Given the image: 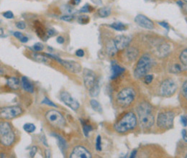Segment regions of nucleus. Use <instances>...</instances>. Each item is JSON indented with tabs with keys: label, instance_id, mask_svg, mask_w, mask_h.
<instances>
[{
	"label": "nucleus",
	"instance_id": "nucleus-22",
	"mask_svg": "<svg viewBox=\"0 0 187 158\" xmlns=\"http://www.w3.org/2000/svg\"><path fill=\"white\" fill-rule=\"evenodd\" d=\"M81 123L82 124V128H83V134L86 136H89V132H91L93 130V127L91 126V125L89 124L87 122H85V120H83V119H80Z\"/></svg>",
	"mask_w": 187,
	"mask_h": 158
},
{
	"label": "nucleus",
	"instance_id": "nucleus-23",
	"mask_svg": "<svg viewBox=\"0 0 187 158\" xmlns=\"http://www.w3.org/2000/svg\"><path fill=\"white\" fill-rule=\"evenodd\" d=\"M170 50H171V48L168 44H163L158 48V52L161 56H165L166 55H168Z\"/></svg>",
	"mask_w": 187,
	"mask_h": 158
},
{
	"label": "nucleus",
	"instance_id": "nucleus-26",
	"mask_svg": "<svg viewBox=\"0 0 187 158\" xmlns=\"http://www.w3.org/2000/svg\"><path fill=\"white\" fill-rule=\"evenodd\" d=\"M98 13L101 17H107L111 14V9L110 7H102L99 9Z\"/></svg>",
	"mask_w": 187,
	"mask_h": 158
},
{
	"label": "nucleus",
	"instance_id": "nucleus-29",
	"mask_svg": "<svg viewBox=\"0 0 187 158\" xmlns=\"http://www.w3.org/2000/svg\"><path fill=\"white\" fill-rule=\"evenodd\" d=\"M35 129H36V127L32 123H26L23 126V129L28 133H32L35 132Z\"/></svg>",
	"mask_w": 187,
	"mask_h": 158
},
{
	"label": "nucleus",
	"instance_id": "nucleus-40",
	"mask_svg": "<svg viewBox=\"0 0 187 158\" xmlns=\"http://www.w3.org/2000/svg\"><path fill=\"white\" fill-rule=\"evenodd\" d=\"M172 70H174V73H178V72H180V71H181L182 68H181V66L179 65V64H176V65H174Z\"/></svg>",
	"mask_w": 187,
	"mask_h": 158
},
{
	"label": "nucleus",
	"instance_id": "nucleus-7",
	"mask_svg": "<svg viewBox=\"0 0 187 158\" xmlns=\"http://www.w3.org/2000/svg\"><path fill=\"white\" fill-rule=\"evenodd\" d=\"M45 118L50 125L56 127H63L66 124V120L63 115L56 110H50L45 114Z\"/></svg>",
	"mask_w": 187,
	"mask_h": 158
},
{
	"label": "nucleus",
	"instance_id": "nucleus-19",
	"mask_svg": "<svg viewBox=\"0 0 187 158\" xmlns=\"http://www.w3.org/2000/svg\"><path fill=\"white\" fill-rule=\"evenodd\" d=\"M21 84H22V86L24 89V90L26 91L27 92L32 93L34 91L33 85L28 80V78L27 77H22V78H21Z\"/></svg>",
	"mask_w": 187,
	"mask_h": 158
},
{
	"label": "nucleus",
	"instance_id": "nucleus-32",
	"mask_svg": "<svg viewBox=\"0 0 187 158\" xmlns=\"http://www.w3.org/2000/svg\"><path fill=\"white\" fill-rule=\"evenodd\" d=\"M41 104H46V105H48V106H52V107L58 108L57 105L55 104L53 102H51V101H50L48 98H47V97L44 98V99L42 101Z\"/></svg>",
	"mask_w": 187,
	"mask_h": 158
},
{
	"label": "nucleus",
	"instance_id": "nucleus-39",
	"mask_svg": "<svg viewBox=\"0 0 187 158\" xmlns=\"http://www.w3.org/2000/svg\"><path fill=\"white\" fill-rule=\"evenodd\" d=\"M16 27L18 28V29L24 30V29H25V28H26V25H25V23L24 22H22V21H20V22H17Z\"/></svg>",
	"mask_w": 187,
	"mask_h": 158
},
{
	"label": "nucleus",
	"instance_id": "nucleus-49",
	"mask_svg": "<svg viewBox=\"0 0 187 158\" xmlns=\"http://www.w3.org/2000/svg\"><path fill=\"white\" fill-rule=\"evenodd\" d=\"M136 154H137V150H133V152L131 153V155H130V157L131 158H133V157H135L136 156Z\"/></svg>",
	"mask_w": 187,
	"mask_h": 158
},
{
	"label": "nucleus",
	"instance_id": "nucleus-25",
	"mask_svg": "<svg viewBox=\"0 0 187 158\" xmlns=\"http://www.w3.org/2000/svg\"><path fill=\"white\" fill-rule=\"evenodd\" d=\"M90 105L92 109L95 112H99V113H102V107L101 104L97 100H95V99H91L90 101Z\"/></svg>",
	"mask_w": 187,
	"mask_h": 158
},
{
	"label": "nucleus",
	"instance_id": "nucleus-15",
	"mask_svg": "<svg viewBox=\"0 0 187 158\" xmlns=\"http://www.w3.org/2000/svg\"><path fill=\"white\" fill-rule=\"evenodd\" d=\"M15 134L12 130L4 134H2L1 135V138H0L1 144L5 147L11 146L15 142Z\"/></svg>",
	"mask_w": 187,
	"mask_h": 158
},
{
	"label": "nucleus",
	"instance_id": "nucleus-30",
	"mask_svg": "<svg viewBox=\"0 0 187 158\" xmlns=\"http://www.w3.org/2000/svg\"><path fill=\"white\" fill-rule=\"evenodd\" d=\"M14 36L17 38L18 40H20V42H23V43H25V42H27L28 41V38H27L26 36H24V35L20 32H14Z\"/></svg>",
	"mask_w": 187,
	"mask_h": 158
},
{
	"label": "nucleus",
	"instance_id": "nucleus-50",
	"mask_svg": "<svg viewBox=\"0 0 187 158\" xmlns=\"http://www.w3.org/2000/svg\"><path fill=\"white\" fill-rule=\"evenodd\" d=\"M72 1H73V4H74V5H79V3L81 2V0H72Z\"/></svg>",
	"mask_w": 187,
	"mask_h": 158
},
{
	"label": "nucleus",
	"instance_id": "nucleus-6",
	"mask_svg": "<svg viewBox=\"0 0 187 158\" xmlns=\"http://www.w3.org/2000/svg\"><path fill=\"white\" fill-rule=\"evenodd\" d=\"M177 90V84L171 78L163 81L159 87V93L163 97H171Z\"/></svg>",
	"mask_w": 187,
	"mask_h": 158
},
{
	"label": "nucleus",
	"instance_id": "nucleus-24",
	"mask_svg": "<svg viewBox=\"0 0 187 158\" xmlns=\"http://www.w3.org/2000/svg\"><path fill=\"white\" fill-rule=\"evenodd\" d=\"M126 55L128 59L134 60L138 55V51L135 48H129L126 51Z\"/></svg>",
	"mask_w": 187,
	"mask_h": 158
},
{
	"label": "nucleus",
	"instance_id": "nucleus-10",
	"mask_svg": "<svg viewBox=\"0 0 187 158\" xmlns=\"http://www.w3.org/2000/svg\"><path fill=\"white\" fill-rule=\"evenodd\" d=\"M83 74L84 85L89 91L99 83L98 81L97 80V78H96V74L93 71L89 69L83 70Z\"/></svg>",
	"mask_w": 187,
	"mask_h": 158
},
{
	"label": "nucleus",
	"instance_id": "nucleus-33",
	"mask_svg": "<svg viewBox=\"0 0 187 158\" xmlns=\"http://www.w3.org/2000/svg\"><path fill=\"white\" fill-rule=\"evenodd\" d=\"M92 10H93V8H92L90 5L86 4V5H85L83 7L81 8L79 12H81V13H85V12H91Z\"/></svg>",
	"mask_w": 187,
	"mask_h": 158
},
{
	"label": "nucleus",
	"instance_id": "nucleus-44",
	"mask_svg": "<svg viewBox=\"0 0 187 158\" xmlns=\"http://www.w3.org/2000/svg\"><path fill=\"white\" fill-rule=\"evenodd\" d=\"M76 55L78 57H83L84 55V51L81 49H79L78 50H76Z\"/></svg>",
	"mask_w": 187,
	"mask_h": 158
},
{
	"label": "nucleus",
	"instance_id": "nucleus-48",
	"mask_svg": "<svg viewBox=\"0 0 187 158\" xmlns=\"http://www.w3.org/2000/svg\"><path fill=\"white\" fill-rule=\"evenodd\" d=\"M93 3H94L95 5H102V0H91Z\"/></svg>",
	"mask_w": 187,
	"mask_h": 158
},
{
	"label": "nucleus",
	"instance_id": "nucleus-34",
	"mask_svg": "<svg viewBox=\"0 0 187 158\" xmlns=\"http://www.w3.org/2000/svg\"><path fill=\"white\" fill-rule=\"evenodd\" d=\"M96 149L97 151L102 150V139L100 135H98L96 139Z\"/></svg>",
	"mask_w": 187,
	"mask_h": 158
},
{
	"label": "nucleus",
	"instance_id": "nucleus-47",
	"mask_svg": "<svg viewBox=\"0 0 187 158\" xmlns=\"http://www.w3.org/2000/svg\"><path fill=\"white\" fill-rule=\"evenodd\" d=\"M41 140H42V142L44 144V145H45V146H46V147L48 146V143H47V141H46V139H45V136H43V135H42V137H41Z\"/></svg>",
	"mask_w": 187,
	"mask_h": 158
},
{
	"label": "nucleus",
	"instance_id": "nucleus-20",
	"mask_svg": "<svg viewBox=\"0 0 187 158\" xmlns=\"http://www.w3.org/2000/svg\"><path fill=\"white\" fill-rule=\"evenodd\" d=\"M112 74L111 79L113 80V79L118 78L121 74L124 72V68H122L121 66L117 65V64H114L112 67Z\"/></svg>",
	"mask_w": 187,
	"mask_h": 158
},
{
	"label": "nucleus",
	"instance_id": "nucleus-12",
	"mask_svg": "<svg viewBox=\"0 0 187 158\" xmlns=\"http://www.w3.org/2000/svg\"><path fill=\"white\" fill-rule=\"evenodd\" d=\"M113 41L117 50H122L128 46L131 41V38L127 35H120L116 36Z\"/></svg>",
	"mask_w": 187,
	"mask_h": 158
},
{
	"label": "nucleus",
	"instance_id": "nucleus-28",
	"mask_svg": "<svg viewBox=\"0 0 187 158\" xmlns=\"http://www.w3.org/2000/svg\"><path fill=\"white\" fill-rule=\"evenodd\" d=\"M179 60L181 64L184 65H187V48H185L179 55Z\"/></svg>",
	"mask_w": 187,
	"mask_h": 158
},
{
	"label": "nucleus",
	"instance_id": "nucleus-16",
	"mask_svg": "<svg viewBox=\"0 0 187 158\" xmlns=\"http://www.w3.org/2000/svg\"><path fill=\"white\" fill-rule=\"evenodd\" d=\"M45 54L42 55V54L37 53V52H33L31 54V58L33 59L34 61H36L38 63H45L48 64L51 62V60L48 56H45Z\"/></svg>",
	"mask_w": 187,
	"mask_h": 158
},
{
	"label": "nucleus",
	"instance_id": "nucleus-18",
	"mask_svg": "<svg viewBox=\"0 0 187 158\" xmlns=\"http://www.w3.org/2000/svg\"><path fill=\"white\" fill-rule=\"evenodd\" d=\"M180 101L184 106H187V81L183 83L180 92Z\"/></svg>",
	"mask_w": 187,
	"mask_h": 158
},
{
	"label": "nucleus",
	"instance_id": "nucleus-5",
	"mask_svg": "<svg viewBox=\"0 0 187 158\" xmlns=\"http://www.w3.org/2000/svg\"><path fill=\"white\" fill-rule=\"evenodd\" d=\"M152 59L149 55H143L137 61L134 71L135 78H142L147 75L152 66Z\"/></svg>",
	"mask_w": 187,
	"mask_h": 158
},
{
	"label": "nucleus",
	"instance_id": "nucleus-3",
	"mask_svg": "<svg viewBox=\"0 0 187 158\" xmlns=\"http://www.w3.org/2000/svg\"><path fill=\"white\" fill-rule=\"evenodd\" d=\"M136 98V91L133 87L127 86L122 89L115 97L116 104L121 108H127L134 102Z\"/></svg>",
	"mask_w": 187,
	"mask_h": 158
},
{
	"label": "nucleus",
	"instance_id": "nucleus-41",
	"mask_svg": "<svg viewBox=\"0 0 187 158\" xmlns=\"http://www.w3.org/2000/svg\"><path fill=\"white\" fill-rule=\"evenodd\" d=\"M36 152H37V147H32V148H31V149H30V157H33L34 156H35V154H36Z\"/></svg>",
	"mask_w": 187,
	"mask_h": 158
},
{
	"label": "nucleus",
	"instance_id": "nucleus-9",
	"mask_svg": "<svg viewBox=\"0 0 187 158\" xmlns=\"http://www.w3.org/2000/svg\"><path fill=\"white\" fill-rule=\"evenodd\" d=\"M22 109L19 106H9L1 109V117L5 119H12L22 114Z\"/></svg>",
	"mask_w": 187,
	"mask_h": 158
},
{
	"label": "nucleus",
	"instance_id": "nucleus-27",
	"mask_svg": "<svg viewBox=\"0 0 187 158\" xmlns=\"http://www.w3.org/2000/svg\"><path fill=\"white\" fill-rule=\"evenodd\" d=\"M110 28L117 31H123L126 30V25L122 22H114L110 25Z\"/></svg>",
	"mask_w": 187,
	"mask_h": 158
},
{
	"label": "nucleus",
	"instance_id": "nucleus-46",
	"mask_svg": "<svg viewBox=\"0 0 187 158\" xmlns=\"http://www.w3.org/2000/svg\"><path fill=\"white\" fill-rule=\"evenodd\" d=\"M182 137L186 142H187V132L185 129L182 130Z\"/></svg>",
	"mask_w": 187,
	"mask_h": 158
},
{
	"label": "nucleus",
	"instance_id": "nucleus-38",
	"mask_svg": "<svg viewBox=\"0 0 187 158\" xmlns=\"http://www.w3.org/2000/svg\"><path fill=\"white\" fill-rule=\"evenodd\" d=\"M61 19L64 21H66V22H71V21L74 19V17L73 15H66V16L61 17Z\"/></svg>",
	"mask_w": 187,
	"mask_h": 158
},
{
	"label": "nucleus",
	"instance_id": "nucleus-52",
	"mask_svg": "<svg viewBox=\"0 0 187 158\" xmlns=\"http://www.w3.org/2000/svg\"><path fill=\"white\" fill-rule=\"evenodd\" d=\"M183 1H184V2H186V3H187V0H183Z\"/></svg>",
	"mask_w": 187,
	"mask_h": 158
},
{
	"label": "nucleus",
	"instance_id": "nucleus-43",
	"mask_svg": "<svg viewBox=\"0 0 187 158\" xmlns=\"http://www.w3.org/2000/svg\"><path fill=\"white\" fill-rule=\"evenodd\" d=\"M181 122L184 126H187V118L185 116H181Z\"/></svg>",
	"mask_w": 187,
	"mask_h": 158
},
{
	"label": "nucleus",
	"instance_id": "nucleus-35",
	"mask_svg": "<svg viewBox=\"0 0 187 158\" xmlns=\"http://www.w3.org/2000/svg\"><path fill=\"white\" fill-rule=\"evenodd\" d=\"M43 45L40 42H37L35 45H33V50L36 52H38V51H42L43 50Z\"/></svg>",
	"mask_w": 187,
	"mask_h": 158
},
{
	"label": "nucleus",
	"instance_id": "nucleus-2",
	"mask_svg": "<svg viewBox=\"0 0 187 158\" xmlns=\"http://www.w3.org/2000/svg\"><path fill=\"white\" fill-rule=\"evenodd\" d=\"M137 124V119L133 112H130L124 115L114 125V129L117 133L124 134L135 129Z\"/></svg>",
	"mask_w": 187,
	"mask_h": 158
},
{
	"label": "nucleus",
	"instance_id": "nucleus-45",
	"mask_svg": "<svg viewBox=\"0 0 187 158\" xmlns=\"http://www.w3.org/2000/svg\"><path fill=\"white\" fill-rule=\"evenodd\" d=\"M56 41H57L58 43L63 44V43H64L65 39L62 36H59L57 38V39H56Z\"/></svg>",
	"mask_w": 187,
	"mask_h": 158
},
{
	"label": "nucleus",
	"instance_id": "nucleus-17",
	"mask_svg": "<svg viewBox=\"0 0 187 158\" xmlns=\"http://www.w3.org/2000/svg\"><path fill=\"white\" fill-rule=\"evenodd\" d=\"M50 136H53V137H55L57 139L58 145H59V148H60V150L61 151L62 154L64 155L65 151L66 150V148H67V144H66V140H65L62 136H61L60 135L55 133V132H52V133L50 134Z\"/></svg>",
	"mask_w": 187,
	"mask_h": 158
},
{
	"label": "nucleus",
	"instance_id": "nucleus-13",
	"mask_svg": "<svg viewBox=\"0 0 187 158\" xmlns=\"http://www.w3.org/2000/svg\"><path fill=\"white\" fill-rule=\"evenodd\" d=\"M135 22L141 28L148 30H153L154 28V24L149 18L143 15H137L135 18Z\"/></svg>",
	"mask_w": 187,
	"mask_h": 158
},
{
	"label": "nucleus",
	"instance_id": "nucleus-36",
	"mask_svg": "<svg viewBox=\"0 0 187 158\" xmlns=\"http://www.w3.org/2000/svg\"><path fill=\"white\" fill-rule=\"evenodd\" d=\"M153 80V75H146L144 77V81L146 84H150Z\"/></svg>",
	"mask_w": 187,
	"mask_h": 158
},
{
	"label": "nucleus",
	"instance_id": "nucleus-8",
	"mask_svg": "<svg viewBox=\"0 0 187 158\" xmlns=\"http://www.w3.org/2000/svg\"><path fill=\"white\" fill-rule=\"evenodd\" d=\"M47 56H48L49 58H52L54 60H56L59 63H60L61 65H63L66 70L69 71L70 72L72 73H79L81 71V66L80 64L77 62H75L73 61H66V60H62L60 58H59L58 56L49 53H45Z\"/></svg>",
	"mask_w": 187,
	"mask_h": 158
},
{
	"label": "nucleus",
	"instance_id": "nucleus-42",
	"mask_svg": "<svg viewBox=\"0 0 187 158\" xmlns=\"http://www.w3.org/2000/svg\"><path fill=\"white\" fill-rule=\"evenodd\" d=\"M158 24H159L161 26H162L163 28H165L166 30H168V31L169 30L170 26H169V25H168V23H167L166 22H158Z\"/></svg>",
	"mask_w": 187,
	"mask_h": 158
},
{
	"label": "nucleus",
	"instance_id": "nucleus-21",
	"mask_svg": "<svg viewBox=\"0 0 187 158\" xmlns=\"http://www.w3.org/2000/svg\"><path fill=\"white\" fill-rule=\"evenodd\" d=\"M7 85L10 89L17 90L20 87V81L16 77H11L7 80Z\"/></svg>",
	"mask_w": 187,
	"mask_h": 158
},
{
	"label": "nucleus",
	"instance_id": "nucleus-31",
	"mask_svg": "<svg viewBox=\"0 0 187 158\" xmlns=\"http://www.w3.org/2000/svg\"><path fill=\"white\" fill-rule=\"evenodd\" d=\"M89 17L87 16V15H81V16L79 17L78 18V22H79L81 25H86V24H88L89 22Z\"/></svg>",
	"mask_w": 187,
	"mask_h": 158
},
{
	"label": "nucleus",
	"instance_id": "nucleus-37",
	"mask_svg": "<svg viewBox=\"0 0 187 158\" xmlns=\"http://www.w3.org/2000/svg\"><path fill=\"white\" fill-rule=\"evenodd\" d=\"M2 15H3V17H5V18H7V19H13L14 17L13 13H12V12H11V11H7V12L2 13Z\"/></svg>",
	"mask_w": 187,
	"mask_h": 158
},
{
	"label": "nucleus",
	"instance_id": "nucleus-51",
	"mask_svg": "<svg viewBox=\"0 0 187 158\" xmlns=\"http://www.w3.org/2000/svg\"><path fill=\"white\" fill-rule=\"evenodd\" d=\"M183 7H184V10H185L186 12H187V5H184V6H183Z\"/></svg>",
	"mask_w": 187,
	"mask_h": 158
},
{
	"label": "nucleus",
	"instance_id": "nucleus-4",
	"mask_svg": "<svg viewBox=\"0 0 187 158\" xmlns=\"http://www.w3.org/2000/svg\"><path fill=\"white\" fill-rule=\"evenodd\" d=\"M174 110H164L160 112L157 117V126L161 130H168L174 126V120L176 116Z\"/></svg>",
	"mask_w": 187,
	"mask_h": 158
},
{
	"label": "nucleus",
	"instance_id": "nucleus-14",
	"mask_svg": "<svg viewBox=\"0 0 187 158\" xmlns=\"http://www.w3.org/2000/svg\"><path fill=\"white\" fill-rule=\"evenodd\" d=\"M72 158H91V155L85 147L81 146H77L73 149V152L70 155Z\"/></svg>",
	"mask_w": 187,
	"mask_h": 158
},
{
	"label": "nucleus",
	"instance_id": "nucleus-53",
	"mask_svg": "<svg viewBox=\"0 0 187 158\" xmlns=\"http://www.w3.org/2000/svg\"><path fill=\"white\" fill-rule=\"evenodd\" d=\"M186 157H187V155H186Z\"/></svg>",
	"mask_w": 187,
	"mask_h": 158
},
{
	"label": "nucleus",
	"instance_id": "nucleus-11",
	"mask_svg": "<svg viewBox=\"0 0 187 158\" xmlns=\"http://www.w3.org/2000/svg\"><path fill=\"white\" fill-rule=\"evenodd\" d=\"M60 99L66 106H69V108H71L73 111H76L80 106L79 102L76 99H73L71 96L70 93L67 91L61 92L60 94Z\"/></svg>",
	"mask_w": 187,
	"mask_h": 158
},
{
	"label": "nucleus",
	"instance_id": "nucleus-1",
	"mask_svg": "<svg viewBox=\"0 0 187 158\" xmlns=\"http://www.w3.org/2000/svg\"><path fill=\"white\" fill-rule=\"evenodd\" d=\"M137 112L138 114L139 122L143 129H151L155 122L153 106L147 102H142L137 106Z\"/></svg>",
	"mask_w": 187,
	"mask_h": 158
}]
</instances>
